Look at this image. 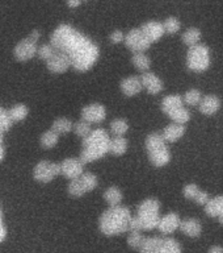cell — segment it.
<instances>
[{
  "label": "cell",
  "mask_w": 223,
  "mask_h": 253,
  "mask_svg": "<svg viewBox=\"0 0 223 253\" xmlns=\"http://www.w3.org/2000/svg\"><path fill=\"white\" fill-rule=\"evenodd\" d=\"M50 43L55 50L62 51L70 58L75 70L82 73L91 70L100 55L97 45L68 24H61L53 32Z\"/></svg>",
  "instance_id": "cell-1"
},
{
  "label": "cell",
  "mask_w": 223,
  "mask_h": 253,
  "mask_svg": "<svg viewBox=\"0 0 223 253\" xmlns=\"http://www.w3.org/2000/svg\"><path fill=\"white\" fill-rule=\"evenodd\" d=\"M131 212L125 206H110L100 217V231L106 236H116L129 231Z\"/></svg>",
  "instance_id": "cell-2"
},
{
  "label": "cell",
  "mask_w": 223,
  "mask_h": 253,
  "mask_svg": "<svg viewBox=\"0 0 223 253\" xmlns=\"http://www.w3.org/2000/svg\"><path fill=\"white\" fill-rule=\"evenodd\" d=\"M109 133L102 128L92 129L87 137L83 138V150L80 160L83 164H91L109 153Z\"/></svg>",
  "instance_id": "cell-3"
},
{
  "label": "cell",
  "mask_w": 223,
  "mask_h": 253,
  "mask_svg": "<svg viewBox=\"0 0 223 253\" xmlns=\"http://www.w3.org/2000/svg\"><path fill=\"white\" fill-rule=\"evenodd\" d=\"M141 231H151L157 228L160 219V203L154 198H149L138 206L135 215Z\"/></svg>",
  "instance_id": "cell-4"
},
{
  "label": "cell",
  "mask_w": 223,
  "mask_h": 253,
  "mask_svg": "<svg viewBox=\"0 0 223 253\" xmlns=\"http://www.w3.org/2000/svg\"><path fill=\"white\" fill-rule=\"evenodd\" d=\"M146 149L149 152V158L151 164L157 168L165 166L171 161V152L167 148V142L161 133L154 132L146 138Z\"/></svg>",
  "instance_id": "cell-5"
},
{
  "label": "cell",
  "mask_w": 223,
  "mask_h": 253,
  "mask_svg": "<svg viewBox=\"0 0 223 253\" xmlns=\"http://www.w3.org/2000/svg\"><path fill=\"white\" fill-rule=\"evenodd\" d=\"M141 253H181V247L171 237H145L139 247Z\"/></svg>",
  "instance_id": "cell-6"
},
{
  "label": "cell",
  "mask_w": 223,
  "mask_h": 253,
  "mask_svg": "<svg viewBox=\"0 0 223 253\" xmlns=\"http://www.w3.org/2000/svg\"><path fill=\"white\" fill-rule=\"evenodd\" d=\"M212 58H210V50L208 46L197 43L194 46H191L187 54V66L192 71L202 73L206 71L210 66Z\"/></svg>",
  "instance_id": "cell-7"
},
{
  "label": "cell",
  "mask_w": 223,
  "mask_h": 253,
  "mask_svg": "<svg viewBox=\"0 0 223 253\" xmlns=\"http://www.w3.org/2000/svg\"><path fill=\"white\" fill-rule=\"evenodd\" d=\"M39 35L38 31H33L31 35L28 36L27 39L21 40L17 45L15 46V50H13V54L19 61L21 62H25V61H29L37 54V42H38Z\"/></svg>",
  "instance_id": "cell-8"
},
{
  "label": "cell",
  "mask_w": 223,
  "mask_h": 253,
  "mask_svg": "<svg viewBox=\"0 0 223 253\" xmlns=\"http://www.w3.org/2000/svg\"><path fill=\"white\" fill-rule=\"evenodd\" d=\"M97 186V177L92 173H83L80 177L71 179L68 185V193L72 197H82L86 193H90Z\"/></svg>",
  "instance_id": "cell-9"
},
{
  "label": "cell",
  "mask_w": 223,
  "mask_h": 253,
  "mask_svg": "<svg viewBox=\"0 0 223 253\" xmlns=\"http://www.w3.org/2000/svg\"><path fill=\"white\" fill-rule=\"evenodd\" d=\"M59 174H61V166H59V164L50 161L38 162L35 165L34 171H33L35 181L42 182V183L51 182L55 177H58Z\"/></svg>",
  "instance_id": "cell-10"
},
{
  "label": "cell",
  "mask_w": 223,
  "mask_h": 253,
  "mask_svg": "<svg viewBox=\"0 0 223 253\" xmlns=\"http://www.w3.org/2000/svg\"><path fill=\"white\" fill-rule=\"evenodd\" d=\"M124 41H125L126 46L129 47L133 53H145L151 46V42L146 39V36L143 35L141 28L131 29L127 35H125Z\"/></svg>",
  "instance_id": "cell-11"
},
{
  "label": "cell",
  "mask_w": 223,
  "mask_h": 253,
  "mask_svg": "<svg viewBox=\"0 0 223 253\" xmlns=\"http://www.w3.org/2000/svg\"><path fill=\"white\" fill-rule=\"evenodd\" d=\"M106 118L105 107L100 103H92L88 104L82 110V119L90 124H98L104 122Z\"/></svg>",
  "instance_id": "cell-12"
},
{
  "label": "cell",
  "mask_w": 223,
  "mask_h": 253,
  "mask_svg": "<svg viewBox=\"0 0 223 253\" xmlns=\"http://www.w3.org/2000/svg\"><path fill=\"white\" fill-rule=\"evenodd\" d=\"M61 174L68 179H75L84 173V164L80 158H66L61 164Z\"/></svg>",
  "instance_id": "cell-13"
},
{
  "label": "cell",
  "mask_w": 223,
  "mask_h": 253,
  "mask_svg": "<svg viewBox=\"0 0 223 253\" xmlns=\"http://www.w3.org/2000/svg\"><path fill=\"white\" fill-rule=\"evenodd\" d=\"M46 62L47 69H49L51 73H54V74H62V73L67 71L71 67L70 58H68L64 53L58 50L55 51L54 55H53L50 59H47Z\"/></svg>",
  "instance_id": "cell-14"
},
{
  "label": "cell",
  "mask_w": 223,
  "mask_h": 253,
  "mask_svg": "<svg viewBox=\"0 0 223 253\" xmlns=\"http://www.w3.org/2000/svg\"><path fill=\"white\" fill-rule=\"evenodd\" d=\"M142 87L146 88V91L151 95H157L159 92L163 91V82L161 79L155 75L154 73H150V71H145L141 77Z\"/></svg>",
  "instance_id": "cell-15"
},
{
  "label": "cell",
  "mask_w": 223,
  "mask_h": 253,
  "mask_svg": "<svg viewBox=\"0 0 223 253\" xmlns=\"http://www.w3.org/2000/svg\"><path fill=\"white\" fill-rule=\"evenodd\" d=\"M180 221V216H179L177 213L169 212L159 219V223H158L157 228L159 229L163 235H169V233H173L176 229H179Z\"/></svg>",
  "instance_id": "cell-16"
},
{
  "label": "cell",
  "mask_w": 223,
  "mask_h": 253,
  "mask_svg": "<svg viewBox=\"0 0 223 253\" xmlns=\"http://www.w3.org/2000/svg\"><path fill=\"white\" fill-rule=\"evenodd\" d=\"M141 31L146 36V39L149 40L150 42H157L164 36V28L163 24L159 21H147L141 27Z\"/></svg>",
  "instance_id": "cell-17"
},
{
  "label": "cell",
  "mask_w": 223,
  "mask_h": 253,
  "mask_svg": "<svg viewBox=\"0 0 223 253\" xmlns=\"http://www.w3.org/2000/svg\"><path fill=\"white\" fill-rule=\"evenodd\" d=\"M198 108H200L201 114H204L205 116H213L221 108L220 98H217L216 95H206L204 98H201Z\"/></svg>",
  "instance_id": "cell-18"
},
{
  "label": "cell",
  "mask_w": 223,
  "mask_h": 253,
  "mask_svg": "<svg viewBox=\"0 0 223 253\" xmlns=\"http://www.w3.org/2000/svg\"><path fill=\"white\" fill-rule=\"evenodd\" d=\"M142 88L143 87H142L141 77L131 75V77H127L121 82V90L126 96H134V95L139 94Z\"/></svg>",
  "instance_id": "cell-19"
},
{
  "label": "cell",
  "mask_w": 223,
  "mask_h": 253,
  "mask_svg": "<svg viewBox=\"0 0 223 253\" xmlns=\"http://www.w3.org/2000/svg\"><path fill=\"white\" fill-rule=\"evenodd\" d=\"M205 212L210 217H218L223 225V195L209 199L205 205Z\"/></svg>",
  "instance_id": "cell-20"
},
{
  "label": "cell",
  "mask_w": 223,
  "mask_h": 253,
  "mask_svg": "<svg viewBox=\"0 0 223 253\" xmlns=\"http://www.w3.org/2000/svg\"><path fill=\"white\" fill-rule=\"evenodd\" d=\"M185 134V126L184 124H177V123H172L164 128L163 130V138L165 142H176L179 141L183 136Z\"/></svg>",
  "instance_id": "cell-21"
},
{
  "label": "cell",
  "mask_w": 223,
  "mask_h": 253,
  "mask_svg": "<svg viewBox=\"0 0 223 253\" xmlns=\"http://www.w3.org/2000/svg\"><path fill=\"white\" fill-rule=\"evenodd\" d=\"M179 228L181 229V232L187 235L189 237H198L202 232V225L197 219H185V220L180 221Z\"/></svg>",
  "instance_id": "cell-22"
},
{
  "label": "cell",
  "mask_w": 223,
  "mask_h": 253,
  "mask_svg": "<svg viewBox=\"0 0 223 253\" xmlns=\"http://www.w3.org/2000/svg\"><path fill=\"white\" fill-rule=\"evenodd\" d=\"M183 106H184V100H183L180 95H168L161 102V110L167 115L169 112H172L173 110H176V108Z\"/></svg>",
  "instance_id": "cell-23"
},
{
  "label": "cell",
  "mask_w": 223,
  "mask_h": 253,
  "mask_svg": "<svg viewBox=\"0 0 223 253\" xmlns=\"http://www.w3.org/2000/svg\"><path fill=\"white\" fill-rule=\"evenodd\" d=\"M127 150V140L124 136H114L110 138L109 152L114 156H122Z\"/></svg>",
  "instance_id": "cell-24"
},
{
  "label": "cell",
  "mask_w": 223,
  "mask_h": 253,
  "mask_svg": "<svg viewBox=\"0 0 223 253\" xmlns=\"http://www.w3.org/2000/svg\"><path fill=\"white\" fill-rule=\"evenodd\" d=\"M201 31L200 29H197V28H189L187 31L183 33V42L185 45H188L189 47L194 46L197 43H200L201 41Z\"/></svg>",
  "instance_id": "cell-25"
},
{
  "label": "cell",
  "mask_w": 223,
  "mask_h": 253,
  "mask_svg": "<svg viewBox=\"0 0 223 253\" xmlns=\"http://www.w3.org/2000/svg\"><path fill=\"white\" fill-rule=\"evenodd\" d=\"M28 114H29V108L25 104H16L11 110H8V115H9L12 123L23 122L24 119H27Z\"/></svg>",
  "instance_id": "cell-26"
},
{
  "label": "cell",
  "mask_w": 223,
  "mask_h": 253,
  "mask_svg": "<svg viewBox=\"0 0 223 253\" xmlns=\"http://www.w3.org/2000/svg\"><path fill=\"white\" fill-rule=\"evenodd\" d=\"M122 191L116 186H112L104 193V199L109 206H118L122 202Z\"/></svg>",
  "instance_id": "cell-27"
},
{
  "label": "cell",
  "mask_w": 223,
  "mask_h": 253,
  "mask_svg": "<svg viewBox=\"0 0 223 253\" xmlns=\"http://www.w3.org/2000/svg\"><path fill=\"white\" fill-rule=\"evenodd\" d=\"M72 128H74V123L67 118L57 119V120L53 123V126H51V129L54 130V132H57L58 134L68 133V132L72 130Z\"/></svg>",
  "instance_id": "cell-28"
},
{
  "label": "cell",
  "mask_w": 223,
  "mask_h": 253,
  "mask_svg": "<svg viewBox=\"0 0 223 253\" xmlns=\"http://www.w3.org/2000/svg\"><path fill=\"white\" fill-rule=\"evenodd\" d=\"M168 116L173 123H177V124H184V126H185V123H188L189 120H191V112L185 108V106L179 107V108H176V110H173L172 112H169Z\"/></svg>",
  "instance_id": "cell-29"
},
{
  "label": "cell",
  "mask_w": 223,
  "mask_h": 253,
  "mask_svg": "<svg viewBox=\"0 0 223 253\" xmlns=\"http://www.w3.org/2000/svg\"><path fill=\"white\" fill-rule=\"evenodd\" d=\"M131 62H133L134 67L138 69L139 71H142V73L149 71L150 66H151V61H150V58L145 53H134Z\"/></svg>",
  "instance_id": "cell-30"
},
{
  "label": "cell",
  "mask_w": 223,
  "mask_h": 253,
  "mask_svg": "<svg viewBox=\"0 0 223 253\" xmlns=\"http://www.w3.org/2000/svg\"><path fill=\"white\" fill-rule=\"evenodd\" d=\"M58 140L59 134L53 129H49L41 136V145L43 148H46V149H51V148H54L58 144Z\"/></svg>",
  "instance_id": "cell-31"
},
{
  "label": "cell",
  "mask_w": 223,
  "mask_h": 253,
  "mask_svg": "<svg viewBox=\"0 0 223 253\" xmlns=\"http://www.w3.org/2000/svg\"><path fill=\"white\" fill-rule=\"evenodd\" d=\"M110 130L114 136H124L129 130V124L125 119H114L110 123Z\"/></svg>",
  "instance_id": "cell-32"
},
{
  "label": "cell",
  "mask_w": 223,
  "mask_h": 253,
  "mask_svg": "<svg viewBox=\"0 0 223 253\" xmlns=\"http://www.w3.org/2000/svg\"><path fill=\"white\" fill-rule=\"evenodd\" d=\"M201 98H202V95H201L200 91L196 90V88H192V90L185 92L183 100H184V104H187V106L196 107L201 102Z\"/></svg>",
  "instance_id": "cell-33"
},
{
  "label": "cell",
  "mask_w": 223,
  "mask_h": 253,
  "mask_svg": "<svg viewBox=\"0 0 223 253\" xmlns=\"http://www.w3.org/2000/svg\"><path fill=\"white\" fill-rule=\"evenodd\" d=\"M163 24V28H164V33H168V35H175L177 32L180 31L181 24L179 21V19L176 17H168Z\"/></svg>",
  "instance_id": "cell-34"
},
{
  "label": "cell",
  "mask_w": 223,
  "mask_h": 253,
  "mask_svg": "<svg viewBox=\"0 0 223 253\" xmlns=\"http://www.w3.org/2000/svg\"><path fill=\"white\" fill-rule=\"evenodd\" d=\"M72 129L75 130V133L78 134L79 137H87L88 134L91 133V130H92V128H91V124L90 123H87L86 120H80V122L75 123L74 124V128Z\"/></svg>",
  "instance_id": "cell-35"
},
{
  "label": "cell",
  "mask_w": 223,
  "mask_h": 253,
  "mask_svg": "<svg viewBox=\"0 0 223 253\" xmlns=\"http://www.w3.org/2000/svg\"><path fill=\"white\" fill-rule=\"evenodd\" d=\"M11 126L12 120L9 118V115H8V110H5V108L0 106V132L5 133V132L9 130Z\"/></svg>",
  "instance_id": "cell-36"
},
{
  "label": "cell",
  "mask_w": 223,
  "mask_h": 253,
  "mask_svg": "<svg viewBox=\"0 0 223 253\" xmlns=\"http://www.w3.org/2000/svg\"><path fill=\"white\" fill-rule=\"evenodd\" d=\"M145 240V236L142 235L141 231H130V235L127 236V244L134 249H139L141 244Z\"/></svg>",
  "instance_id": "cell-37"
},
{
  "label": "cell",
  "mask_w": 223,
  "mask_h": 253,
  "mask_svg": "<svg viewBox=\"0 0 223 253\" xmlns=\"http://www.w3.org/2000/svg\"><path fill=\"white\" fill-rule=\"evenodd\" d=\"M55 51L57 50H55L54 46L51 43H43V45L37 47V54H38L39 58L45 59V61L50 59L54 55Z\"/></svg>",
  "instance_id": "cell-38"
},
{
  "label": "cell",
  "mask_w": 223,
  "mask_h": 253,
  "mask_svg": "<svg viewBox=\"0 0 223 253\" xmlns=\"http://www.w3.org/2000/svg\"><path fill=\"white\" fill-rule=\"evenodd\" d=\"M198 190H200L198 186L194 185V183H189V185H187L184 189H183V194H184V197L187 198V199L193 201L194 197H196V194L198 193Z\"/></svg>",
  "instance_id": "cell-39"
},
{
  "label": "cell",
  "mask_w": 223,
  "mask_h": 253,
  "mask_svg": "<svg viewBox=\"0 0 223 253\" xmlns=\"http://www.w3.org/2000/svg\"><path fill=\"white\" fill-rule=\"evenodd\" d=\"M209 199H210V198H209L208 193H205V191H202V190H198V193L196 194V197H194V199H193V201L196 202L197 205L205 206L206 203H208Z\"/></svg>",
  "instance_id": "cell-40"
},
{
  "label": "cell",
  "mask_w": 223,
  "mask_h": 253,
  "mask_svg": "<svg viewBox=\"0 0 223 253\" xmlns=\"http://www.w3.org/2000/svg\"><path fill=\"white\" fill-rule=\"evenodd\" d=\"M109 40L113 43L124 42V40H125V35H124V32H121V31H114V32H112V35L109 36Z\"/></svg>",
  "instance_id": "cell-41"
},
{
  "label": "cell",
  "mask_w": 223,
  "mask_h": 253,
  "mask_svg": "<svg viewBox=\"0 0 223 253\" xmlns=\"http://www.w3.org/2000/svg\"><path fill=\"white\" fill-rule=\"evenodd\" d=\"M7 237V228L3 223V212H1V207H0V243H3Z\"/></svg>",
  "instance_id": "cell-42"
},
{
  "label": "cell",
  "mask_w": 223,
  "mask_h": 253,
  "mask_svg": "<svg viewBox=\"0 0 223 253\" xmlns=\"http://www.w3.org/2000/svg\"><path fill=\"white\" fill-rule=\"evenodd\" d=\"M82 4V0H67V5L70 8H78Z\"/></svg>",
  "instance_id": "cell-43"
},
{
  "label": "cell",
  "mask_w": 223,
  "mask_h": 253,
  "mask_svg": "<svg viewBox=\"0 0 223 253\" xmlns=\"http://www.w3.org/2000/svg\"><path fill=\"white\" fill-rule=\"evenodd\" d=\"M208 253H223V247H221V245H213L212 248L209 249Z\"/></svg>",
  "instance_id": "cell-44"
},
{
  "label": "cell",
  "mask_w": 223,
  "mask_h": 253,
  "mask_svg": "<svg viewBox=\"0 0 223 253\" xmlns=\"http://www.w3.org/2000/svg\"><path fill=\"white\" fill-rule=\"evenodd\" d=\"M4 156H5V150H4L3 144H0V162L4 160Z\"/></svg>",
  "instance_id": "cell-45"
},
{
  "label": "cell",
  "mask_w": 223,
  "mask_h": 253,
  "mask_svg": "<svg viewBox=\"0 0 223 253\" xmlns=\"http://www.w3.org/2000/svg\"><path fill=\"white\" fill-rule=\"evenodd\" d=\"M3 134L4 133H1V132H0V144H3Z\"/></svg>",
  "instance_id": "cell-46"
},
{
  "label": "cell",
  "mask_w": 223,
  "mask_h": 253,
  "mask_svg": "<svg viewBox=\"0 0 223 253\" xmlns=\"http://www.w3.org/2000/svg\"><path fill=\"white\" fill-rule=\"evenodd\" d=\"M82 1H87V0H82Z\"/></svg>",
  "instance_id": "cell-47"
}]
</instances>
